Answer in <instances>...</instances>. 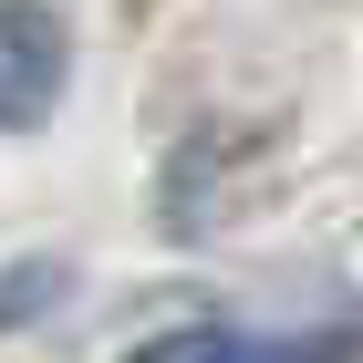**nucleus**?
<instances>
[{
    "instance_id": "nucleus-2",
    "label": "nucleus",
    "mask_w": 363,
    "mask_h": 363,
    "mask_svg": "<svg viewBox=\"0 0 363 363\" xmlns=\"http://www.w3.org/2000/svg\"><path fill=\"white\" fill-rule=\"evenodd\" d=\"M353 353V333H301V342H280V333H167V342H145L135 363H342Z\"/></svg>"
},
{
    "instance_id": "nucleus-1",
    "label": "nucleus",
    "mask_w": 363,
    "mask_h": 363,
    "mask_svg": "<svg viewBox=\"0 0 363 363\" xmlns=\"http://www.w3.org/2000/svg\"><path fill=\"white\" fill-rule=\"evenodd\" d=\"M73 73V42H62V11L52 0H0V135L42 125Z\"/></svg>"
}]
</instances>
